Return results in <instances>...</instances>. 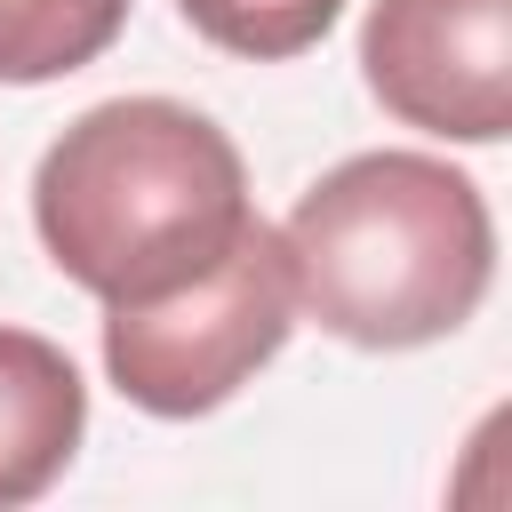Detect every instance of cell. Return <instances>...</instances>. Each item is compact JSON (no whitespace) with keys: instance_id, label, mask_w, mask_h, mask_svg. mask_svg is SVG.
I'll return each mask as SVG.
<instances>
[{"instance_id":"6da1fadb","label":"cell","mask_w":512,"mask_h":512,"mask_svg":"<svg viewBox=\"0 0 512 512\" xmlns=\"http://www.w3.org/2000/svg\"><path fill=\"white\" fill-rule=\"evenodd\" d=\"M248 224L256 200L240 144L176 96L88 104L32 168V232L48 264L104 304L200 280Z\"/></svg>"},{"instance_id":"7a4b0ae2","label":"cell","mask_w":512,"mask_h":512,"mask_svg":"<svg viewBox=\"0 0 512 512\" xmlns=\"http://www.w3.org/2000/svg\"><path fill=\"white\" fill-rule=\"evenodd\" d=\"M296 312L360 352L456 336L496 280V224L464 168L432 152H352L280 224Z\"/></svg>"},{"instance_id":"3957f363","label":"cell","mask_w":512,"mask_h":512,"mask_svg":"<svg viewBox=\"0 0 512 512\" xmlns=\"http://www.w3.org/2000/svg\"><path fill=\"white\" fill-rule=\"evenodd\" d=\"M288 328H296L288 248L256 216L232 240V256L208 264L200 280L144 304H104V376L144 416H208L288 344Z\"/></svg>"},{"instance_id":"277c9868","label":"cell","mask_w":512,"mask_h":512,"mask_svg":"<svg viewBox=\"0 0 512 512\" xmlns=\"http://www.w3.org/2000/svg\"><path fill=\"white\" fill-rule=\"evenodd\" d=\"M360 72L392 120L496 144L512 128V0H368Z\"/></svg>"},{"instance_id":"5b68a950","label":"cell","mask_w":512,"mask_h":512,"mask_svg":"<svg viewBox=\"0 0 512 512\" xmlns=\"http://www.w3.org/2000/svg\"><path fill=\"white\" fill-rule=\"evenodd\" d=\"M88 432V384L64 344L32 328H0V512L40 504Z\"/></svg>"},{"instance_id":"8992f818","label":"cell","mask_w":512,"mask_h":512,"mask_svg":"<svg viewBox=\"0 0 512 512\" xmlns=\"http://www.w3.org/2000/svg\"><path fill=\"white\" fill-rule=\"evenodd\" d=\"M128 24V0H0V80L40 88L96 64Z\"/></svg>"},{"instance_id":"52a82bcc","label":"cell","mask_w":512,"mask_h":512,"mask_svg":"<svg viewBox=\"0 0 512 512\" xmlns=\"http://www.w3.org/2000/svg\"><path fill=\"white\" fill-rule=\"evenodd\" d=\"M184 24L224 48V56H248V64H280V56H304L328 40V24L344 16V0H176Z\"/></svg>"}]
</instances>
